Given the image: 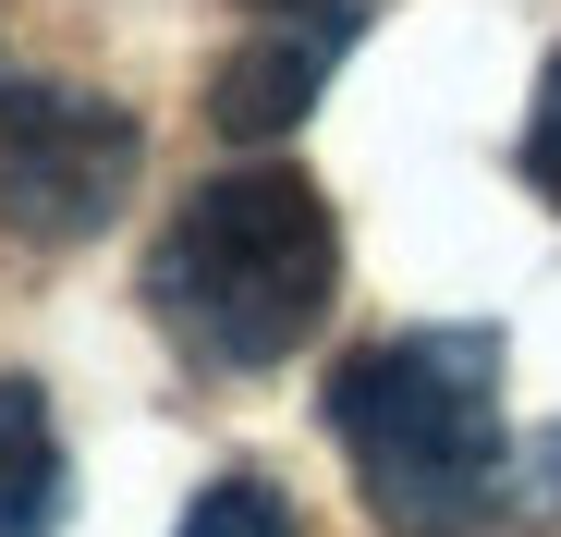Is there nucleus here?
<instances>
[{"label":"nucleus","instance_id":"nucleus-8","mask_svg":"<svg viewBox=\"0 0 561 537\" xmlns=\"http://www.w3.org/2000/svg\"><path fill=\"white\" fill-rule=\"evenodd\" d=\"M244 13H306V0H244Z\"/></svg>","mask_w":561,"mask_h":537},{"label":"nucleus","instance_id":"nucleus-2","mask_svg":"<svg viewBox=\"0 0 561 537\" xmlns=\"http://www.w3.org/2000/svg\"><path fill=\"white\" fill-rule=\"evenodd\" d=\"M330 439L391 537H477L513 513V427H501V330H391L330 367Z\"/></svg>","mask_w":561,"mask_h":537},{"label":"nucleus","instance_id":"nucleus-3","mask_svg":"<svg viewBox=\"0 0 561 537\" xmlns=\"http://www.w3.org/2000/svg\"><path fill=\"white\" fill-rule=\"evenodd\" d=\"M147 123L99 85H0V232L13 244H99L135 208Z\"/></svg>","mask_w":561,"mask_h":537},{"label":"nucleus","instance_id":"nucleus-4","mask_svg":"<svg viewBox=\"0 0 561 537\" xmlns=\"http://www.w3.org/2000/svg\"><path fill=\"white\" fill-rule=\"evenodd\" d=\"M354 49V0H306V13H256V37L208 73V123L232 147H268V135H294L318 111V85L330 61Z\"/></svg>","mask_w":561,"mask_h":537},{"label":"nucleus","instance_id":"nucleus-5","mask_svg":"<svg viewBox=\"0 0 561 537\" xmlns=\"http://www.w3.org/2000/svg\"><path fill=\"white\" fill-rule=\"evenodd\" d=\"M73 513V465H61V427L37 379H0V537H61Z\"/></svg>","mask_w":561,"mask_h":537},{"label":"nucleus","instance_id":"nucleus-1","mask_svg":"<svg viewBox=\"0 0 561 537\" xmlns=\"http://www.w3.org/2000/svg\"><path fill=\"white\" fill-rule=\"evenodd\" d=\"M330 294H342V220L280 159L196 184L147 244V318L220 379H256L280 354H306Z\"/></svg>","mask_w":561,"mask_h":537},{"label":"nucleus","instance_id":"nucleus-6","mask_svg":"<svg viewBox=\"0 0 561 537\" xmlns=\"http://www.w3.org/2000/svg\"><path fill=\"white\" fill-rule=\"evenodd\" d=\"M183 537H306V525H294V501H280L268 477H220V489H196Z\"/></svg>","mask_w":561,"mask_h":537},{"label":"nucleus","instance_id":"nucleus-7","mask_svg":"<svg viewBox=\"0 0 561 537\" xmlns=\"http://www.w3.org/2000/svg\"><path fill=\"white\" fill-rule=\"evenodd\" d=\"M525 184L561 208V49H549V73H537V111H525Z\"/></svg>","mask_w":561,"mask_h":537}]
</instances>
